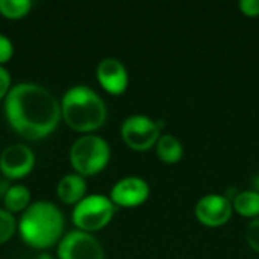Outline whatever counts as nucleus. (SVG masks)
Segmentation results:
<instances>
[{
    "label": "nucleus",
    "mask_w": 259,
    "mask_h": 259,
    "mask_svg": "<svg viewBox=\"0 0 259 259\" xmlns=\"http://www.w3.org/2000/svg\"><path fill=\"white\" fill-rule=\"evenodd\" d=\"M150 194L149 184L137 176H127L115 182L111 188V200L115 206L135 208L143 205Z\"/></svg>",
    "instance_id": "obj_10"
},
{
    "label": "nucleus",
    "mask_w": 259,
    "mask_h": 259,
    "mask_svg": "<svg viewBox=\"0 0 259 259\" xmlns=\"http://www.w3.org/2000/svg\"><path fill=\"white\" fill-rule=\"evenodd\" d=\"M30 9V0H0V14L11 20H17L27 15Z\"/></svg>",
    "instance_id": "obj_16"
},
{
    "label": "nucleus",
    "mask_w": 259,
    "mask_h": 259,
    "mask_svg": "<svg viewBox=\"0 0 259 259\" xmlns=\"http://www.w3.org/2000/svg\"><path fill=\"white\" fill-rule=\"evenodd\" d=\"M3 203L6 211L12 212H20L24 211L30 205V191L24 185H11L3 196Z\"/></svg>",
    "instance_id": "obj_14"
},
{
    "label": "nucleus",
    "mask_w": 259,
    "mask_h": 259,
    "mask_svg": "<svg viewBox=\"0 0 259 259\" xmlns=\"http://www.w3.org/2000/svg\"><path fill=\"white\" fill-rule=\"evenodd\" d=\"M64 121L77 132H93L103 126L108 111L102 97L85 85H76L65 91L61 100Z\"/></svg>",
    "instance_id": "obj_3"
},
{
    "label": "nucleus",
    "mask_w": 259,
    "mask_h": 259,
    "mask_svg": "<svg viewBox=\"0 0 259 259\" xmlns=\"http://www.w3.org/2000/svg\"><path fill=\"white\" fill-rule=\"evenodd\" d=\"M35 165L32 149L23 144H11L0 155V171L8 179H21L27 176Z\"/></svg>",
    "instance_id": "obj_9"
},
{
    "label": "nucleus",
    "mask_w": 259,
    "mask_h": 259,
    "mask_svg": "<svg viewBox=\"0 0 259 259\" xmlns=\"http://www.w3.org/2000/svg\"><path fill=\"white\" fill-rule=\"evenodd\" d=\"M232 208L246 219L259 217V194L253 190L238 193L232 200Z\"/></svg>",
    "instance_id": "obj_15"
},
{
    "label": "nucleus",
    "mask_w": 259,
    "mask_h": 259,
    "mask_svg": "<svg viewBox=\"0 0 259 259\" xmlns=\"http://www.w3.org/2000/svg\"><path fill=\"white\" fill-rule=\"evenodd\" d=\"M11 88H12L11 87V74L3 65H0V100L6 99Z\"/></svg>",
    "instance_id": "obj_20"
},
{
    "label": "nucleus",
    "mask_w": 259,
    "mask_h": 259,
    "mask_svg": "<svg viewBox=\"0 0 259 259\" xmlns=\"http://www.w3.org/2000/svg\"><path fill=\"white\" fill-rule=\"evenodd\" d=\"M120 134L127 147L144 152L156 146L161 137V123L146 115H131L121 123Z\"/></svg>",
    "instance_id": "obj_6"
},
{
    "label": "nucleus",
    "mask_w": 259,
    "mask_h": 259,
    "mask_svg": "<svg viewBox=\"0 0 259 259\" xmlns=\"http://www.w3.org/2000/svg\"><path fill=\"white\" fill-rule=\"evenodd\" d=\"M241 12L247 17H259V0H241L238 3Z\"/></svg>",
    "instance_id": "obj_21"
},
{
    "label": "nucleus",
    "mask_w": 259,
    "mask_h": 259,
    "mask_svg": "<svg viewBox=\"0 0 259 259\" xmlns=\"http://www.w3.org/2000/svg\"><path fill=\"white\" fill-rule=\"evenodd\" d=\"M8 124L26 140L49 137L62 118L61 105L42 85L23 82L11 88L5 99Z\"/></svg>",
    "instance_id": "obj_1"
},
{
    "label": "nucleus",
    "mask_w": 259,
    "mask_h": 259,
    "mask_svg": "<svg viewBox=\"0 0 259 259\" xmlns=\"http://www.w3.org/2000/svg\"><path fill=\"white\" fill-rule=\"evenodd\" d=\"M87 194L85 178L77 173L65 175L56 185V196L65 205H77Z\"/></svg>",
    "instance_id": "obj_12"
},
{
    "label": "nucleus",
    "mask_w": 259,
    "mask_h": 259,
    "mask_svg": "<svg viewBox=\"0 0 259 259\" xmlns=\"http://www.w3.org/2000/svg\"><path fill=\"white\" fill-rule=\"evenodd\" d=\"M96 76L102 88L114 96H120L126 91L129 83L127 70L117 58H105L96 68Z\"/></svg>",
    "instance_id": "obj_11"
},
{
    "label": "nucleus",
    "mask_w": 259,
    "mask_h": 259,
    "mask_svg": "<svg viewBox=\"0 0 259 259\" xmlns=\"http://www.w3.org/2000/svg\"><path fill=\"white\" fill-rule=\"evenodd\" d=\"M246 240H247V244L259 253V217L250 220V223L247 225V229H246Z\"/></svg>",
    "instance_id": "obj_18"
},
{
    "label": "nucleus",
    "mask_w": 259,
    "mask_h": 259,
    "mask_svg": "<svg viewBox=\"0 0 259 259\" xmlns=\"http://www.w3.org/2000/svg\"><path fill=\"white\" fill-rule=\"evenodd\" d=\"M156 155L165 164H176L184 156L182 143L173 135H161L156 143Z\"/></svg>",
    "instance_id": "obj_13"
},
{
    "label": "nucleus",
    "mask_w": 259,
    "mask_h": 259,
    "mask_svg": "<svg viewBox=\"0 0 259 259\" xmlns=\"http://www.w3.org/2000/svg\"><path fill=\"white\" fill-rule=\"evenodd\" d=\"M17 222L14 219V215L0 208V244H5L6 241H9L17 229Z\"/></svg>",
    "instance_id": "obj_17"
},
{
    "label": "nucleus",
    "mask_w": 259,
    "mask_h": 259,
    "mask_svg": "<svg viewBox=\"0 0 259 259\" xmlns=\"http://www.w3.org/2000/svg\"><path fill=\"white\" fill-rule=\"evenodd\" d=\"M252 187H253V191H256L259 194V175H256L252 181Z\"/></svg>",
    "instance_id": "obj_22"
},
{
    "label": "nucleus",
    "mask_w": 259,
    "mask_h": 259,
    "mask_svg": "<svg viewBox=\"0 0 259 259\" xmlns=\"http://www.w3.org/2000/svg\"><path fill=\"white\" fill-rule=\"evenodd\" d=\"M59 259H105L103 247L88 232L71 231L58 246Z\"/></svg>",
    "instance_id": "obj_7"
},
{
    "label": "nucleus",
    "mask_w": 259,
    "mask_h": 259,
    "mask_svg": "<svg viewBox=\"0 0 259 259\" xmlns=\"http://www.w3.org/2000/svg\"><path fill=\"white\" fill-rule=\"evenodd\" d=\"M12 55H14L12 41L6 35L0 33V65L6 64L12 58Z\"/></svg>",
    "instance_id": "obj_19"
},
{
    "label": "nucleus",
    "mask_w": 259,
    "mask_h": 259,
    "mask_svg": "<svg viewBox=\"0 0 259 259\" xmlns=\"http://www.w3.org/2000/svg\"><path fill=\"white\" fill-rule=\"evenodd\" d=\"M115 214V205L112 200L102 194L85 196L71 212V220L79 231L94 232L105 228Z\"/></svg>",
    "instance_id": "obj_5"
},
{
    "label": "nucleus",
    "mask_w": 259,
    "mask_h": 259,
    "mask_svg": "<svg viewBox=\"0 0 259 259\" xmlns=\"http://www.w3.org/2000/svg\"><path fill=\"white\" fill-rule=\"evenodd\" d=\"M232 211V202L226 196L208 194L196 203L194 215L202 225L208 228H219L231 220Z\"/></svg>",
    "instance_id": "obj_8"
},
{
    "label": "nucleus",
    "mask_w": 259,
    "mask_h": 259,
    "mask_svg": "<svg viewBox=\"0 0 259 259\" xmlns=\"http://www.w3.org/2000/svg\"><path fill=\"white\" fill-rule=\"evenodd\" d=\"M109 158V144L99 135H83L77 138L70 149L71 167L83 178L100 173L108 165Z\"/></svg>",
    "instance_id": "obj_4"
},
{
    "label": "nucleus",
    "mask_w": 259,
    "mask_h": 259,
    "mask_svg": "<svg viewBox=\"0 0 259 259\" xmlns=\"http://www.w3.org/2000/svg\"><path fill=\"white\" fill-rule=\"evenodd\" d=\"M64 215L61 209L46 200L30 203L18 220V232L21 240L35 249H47L58 243L64 232Z\"/></svg>",
    "instance_id": "obj_2"
}]
</instances>
